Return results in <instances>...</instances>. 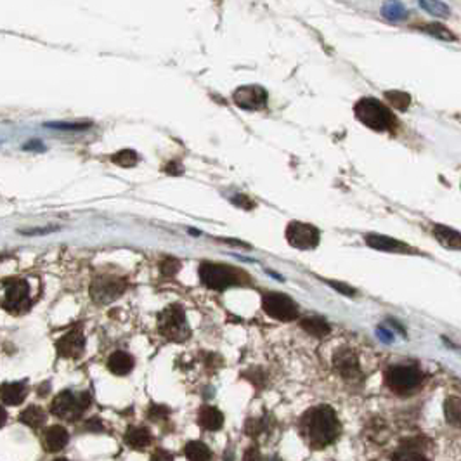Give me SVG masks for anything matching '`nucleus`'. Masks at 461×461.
Masks as SVG:
<instances>
[{
    "instance_id": "b1692460",
    "label": "nucleus",
    "mask_w": 461,
    "mask_h": 461,
    "mask_svg": "<svg viewBox=\"0 0 461 461\" xmlns=\"http://www.w3.org/2000/svg\"><path fill=\"white\" fill-rule=\"evenodd\" d=\"M381 14H383V18L391 19V21H401V19L406 18L408 11L399 0H387L381 6Z\"/></svg>"
},
{
    "instance_id": "7c9ffc66",
    "label": "nucleus",
    "mask_w": 461,
    "mask_h": 461,
    "mask_svg": "<svg viewBox=\"0 0 461 461\" xmlns=\"http://www.w3.org/2000/svg\"><path fill=\"white\" fill-rule=\"evenodd\" d=\"M181 267H182L181 260H177V258H174V257H166L165 260H163L160 264L161 272L165 274V276H176Z\"/></svg>"
},
{
    "instance_id": "2f4dec72",
    "label": "nucleus",
    "mask_w": 461,
    "mask_h": 461,
    "mask_svg": "<svg viewBox=\"0 0 461 461\" xmlns=\"http://www.w3.org/2000/svg\"><path fill=\"white\" fill-rule=\"evenodd\" d=\"M233 203L236 206H241V208H245V210H252L253 206H255L253 205V201L250 200L248 196H243V194H238V196H234Z\"/></svg>"
},
{
    "instance_id": "dca6fc26",
    "label": "nucleus",
    "mask_w": 461,
    "mask_h": 461,
    "mask_svg": "<svg viewBox=\"0 0 461 461\" xmlns=\"http://www.w3.org/2000/svg\"><path fill=\"white\" fill-rule=\"evenodd\" d=\"M28 393V387L25 381H16V383H2L0 388V397L6 406H18L25 401Z\"/></svg>"
},
{
    "instance_id": "f257e3e1",
    "label": "nucleus",
    "mask_w": 461,
    "mask_h": 461,
    "mask_svg": "<svg viewBox=\"0 0 461 461\" xmlns=\"http://www.w3.org/2000/svg\"><path fill=\"white\" fill-rule=\"evenodd\" d=\"M340 421L333 408H311L300 420V432L305 443L312 449H324L335 443L340 435Z\"/></svg>"
},
{
    "instance_id": "7ed1b4c3",
    "label": "nucleus",
    "mask_w": 461,
    "mask_h": 461,
    "mask_svg": "<svg viewBox=\"0 0 461 461\" xmlns=\"http://www.w3.org/2000/svg\"><path fill=\"white\" fill-rule=\"evenodd\" d=\"M90 404V396L87 392L75 393L71 391H63L54 397L51 404V413L59 420L75 421L83 415Z\"/></svg>"
},
{
    "instance_id": "393cba45",
    "label": "nucleus",
    "mask_w": 461,
    "mask_h": 461,
    "mask_svg": "<svg viewBox=\"0 0 461 461\" xmlns=\"http://www.w3.org/2000/svg\"><path fill=\"white\" fill-rule=\"evenodd\" d=\"M184 452L189 460L203 461V460L212 458V452H210V449L206 447L203 443H200V440H191V443L186 444Z\"/></svg>"
},
{
    "instance_id": "72a5a7b5",
    "label": "nucleus",
    "mask_w": 461,
    "mask_h": 461,
    "mask_svg": "<svg viewBox=\"0 0 461 461\" xmlns=\"http://www.w3.org/2000/svg\"><path fill=\"white\" fill-rule=\"evenodd\" d=\"M329 285H332V286H333V288H337V290H339V292L345 293V295H354V293H356V290L351 288V286H345V285H341V283H339V281H329Z\"/></svg>"
},
{
    "instance_id": "412c9836",
    "label": "nucleus",
    "mask_w": 461,
    "mask_h": 461,
    "mask_svg": "<svg viewBox=\"0 0 461 461\" xmlns=\"http://www.w3.org/2000/svg\"><path fill=\"white\" fill-rule=\"evenodd\" d=\"M300 326L302 329H305L309 335L316 337V339H323V337L329 335V332H332V328H329V324L326 323L323 317L317 316L305 317V319L300 321Z\"/></svg>"
},
{
    "instance_id": "4be33fe9",
    "label": "nucleus",
    "mask_w": 461,
    "mask_h": 461,
    "mask_svg": "<svg viewBox=\"0 0 461 461\" xmlns=\"http://www.w3.org/2000/svg\"><path fill=\"white\" fill-rule=\"evenodd\" d=\"M19 421L30 428H41L47 421V415L42 408L30 406V408H26L25 411H21V415H19Z\"/></svg>"
},
{
    "instance_id": "c756f323",
    "label": "nucleus",
    "mask_w": 461,
    "mask_h": 461,
    "mask_svg": "<svg viewBox=\"0 0 461 461\" xmlns=\"http://www.w3.org/2000/svg\"><path fill=\"white\" fill-rule=\"evenodd\" d=\"M92 125L90 122H78V123H66V122H54V123H46V127H51V129H59V130H85Z\"/></svg>"
},
{
    "instance_id": "f8f14e48",
    "label": "nucleus",
    "mask_w": 461,
    "mask_h": 461,
    "mask_svg": "<svg viewBox=\"0 0 461 461\" xmlns=\"http://www.w3.org/2000/svg\"><path fill=\"white\" fill-rule=\"evenodd\" d=\"M333 366L337 373L344 380H359L361 378V364L357 356L351 349H341L333 356Z\"/></svg>"
},
{
    "instance_id": "f03ea898",
    "label": "nucleus",
    "mask_w": 461,
    "mask_h": 461,
    "mask_svg": "<svg viewBox=\"0 0 461 461\" xmlns=\"http://www.w3.org/2000/svg\"><path fill=\"white\" fill-rule=\"evenodd\" d=\"M354 115L363 125L376 130V132H385L396 125V117L392 115V111L375 97L359 99L354 106Z\"/></svg>"
},
{
    "instance_id": "aec40b11",
    "label": "nucleus",
    "mask_w": 461,
    "mask_h": 461,
    "mask_svg": "<svg viewBox=\"0 0 461 461\" xmlns=\"http://www.w3.org/2000/svg\"><path fill=\"white\" fill-rule=\"evenodd\" d=\"M125 444L132 449H144L151 444V434L144 427H130L125 434Z\"/></svg>"
},
{
    "instance_id": "423d86ee",
    "label": "nucleus",
    "mask_w": 461,
    "mask_h": 461,
    "mask_svg": "<svg viewBox=\"0 0 461 461\" xmlns=\"http://www.w3.org/2000/svg\"><path fill=\"white\" fill-rule=\"evenodd\" d=\"M30 286L23 280L4 281L2 307L11 314H21L30 309Z\"/></svg>"
},
{
    "instance_id": "bb28decb",
    "label": "nucleus",
    "mask_w": 461,
    "mask_h": 461,
    "mask_svg": "<svg viewBox=\"0 0 461 461\" xmlns=\"http://www.w3.org/2000/svg\"><path fill=\"white\" fill-rule=\"evenodd\" d=\"M418 2L428 14L437 16V18H447L449 13H451L446 4L440 2V0H418Z\"/></svg>"
},
{
    "instance_id": "f704fd0d",
    "label": "nucleus",
    "mask_w": 461,
    "mask_h": 461,
    "mask_svg": "<svg viewBox=\"0 0 461 461\" xmlns=\"http://www.w3.org/2000/svg\"><path fill=\"white\" fill-rule=\"evenodd\" d=\"M87 428H90V430H94V432H97V430H102V425H101V420H97V418H92L89 421V423H87Z\"/></svg>"
},
{
    "instance_id": "f3484780",
    "label": "nucleus",
    "mask_w": 461,
    "mask_h": 461,
    "mask_svg": "<svg viewBox=\"0 0 461 461\" xmlns=\"http://www.w3.org/2000/svg\"><path fill=\"white\" fill-rule=\"evenodd\" d=\"M108 369L113 375L125 376L134 369V357L129 352L117 351L108 357Z\"/></svg>"
},
{
    "instance_id": "6e6552de",
    "label": "nucleus",
    "mask_w": 461,
    "mask_h": 461,
    "mask_svg": "<svg viewBox=\"0 0 461 461\" xmlns=\"http://www.w3.org/2000/svg\"><path fill=\"white\" fill-rule=\"evenodd\" d=\"M200 280L210 290H226L229 286L238 285V276L228 265L203 262L200 265Z\"/></svg>"
},
{
    "instance_id": "1a4fd4ad",
    "label": "nucleus",
    "mask_w": 461,
    "mask_h": 461,
    "mask_svg": "<svg viewBox=\"0 0 461 461\" xmlns=\"http://www.w3.org/2000/svg\"><path fill=\"white\" fill-rule=\"evenodd\" d=\"M286 240L293 248L299 250H314L321 241V234L317 228L305 222H290L286 228Z\"/></svg>"
},
{
    "instance_id": "0eeeda50",
    "label": "nucleus",
    "mask_w": 461,
    "mask_h": 461,
    "mask_svg": "<svg viewBox=\"0 0 461 461\" xmlns=\"http://www.w3.org/2000/svg\"><path fill=\"white\" fill-rule=\"evenodd\" d=\"M262 307L267 316L277 321H295L299 317V305L283 293L267 292L262 295Z\"/></svg>"
},
{
    "instance_id": "ddd939ff",
    "label": "nucleus",
    "mask_w": 461,
    "mask_h": 461,
    "mask_svg": "<svg viewBox=\"0 0 461 461\" xmlns=\"http://www.w3.org/2000/svg\"><path fill=\"white\" fill-rule=\"evenodd\" d=\"M55 349H58L59 356L68 357V359H77L82 356L83 349H85V335L80 328H73L70 333L63 335L61 339L55 341Z\"/></svg>"
},
{
    "instance_id": "6ab92c4d",
    "label": "nucleus",
    "mask_w": 461,
    "mask_h": 461,
    "mask_svg": "<svg viewBox=\"0 0 461 461\" xmlns=\"http://www.w3.org/2000/svg\"><path fill=\"white\" fill-rule=\"evenodd\" d=\"M434 236L444 248L461 250V233L456 229L447 228V226H435Z\"/></svg>"
},
{
    "instance_id": "473e14b6",
    "label": "nucleus",
    "mask_w": 461,
    "mask_h": 461,
    "mask_svg": "<svg viewBox=\"0 0 461 461\" xmlns=\"http://www.w3.org/2000/svg\"><path fill=\"white\" fill-rule=\"evenodd\" d=\"M165 174H170V176H181L182 166L179 165L177 161H170L169 165L165 166Z\"/></svg>"
},
{
    "instance_id": "a211bd4d",
    "label": "nucleus",
    "mask_w": 461,
    "mask_h": 461,
    "mask_svg": "<svg viewBox=\"0 0 461 461\" xmlns=\"http://www.w3.org/2000/svg\"><path fill=\"white\" fill-rule=\"evenodd\" d=\"M198 423L205 428V430L216 432L222 428L224 425V415L213 406H203L198 413Z\"/></svg>"
},
{
    "instance_id": "20e7f679",
    "label": "nucleus",
    "mask_w": 461,
    "mask_h": 461,
    "mask_svg": "<svg viewBox=\"0 0 461 461\" xmlns=\"http://www.w3.org/2000/svg\"><path fill=\"white\" fill-rule=\"evenodd\" d=\"M158 329L165 339L172 341H184L189 339L191 329L181 305H170L158 316Z\"/></svg>"
},
{
    "instance_id": "a878e982",
    "label": "nucleus",
    "mask_w": 461,
    "mask_h": 461,
    "mask_svg": "<svg viewBox=\"0 0 461 461\" xmlns=\"http://www.w3.org/2000/svg\"><path fill=\"white\" fill-rule=\"evenodd\" d=\"M111 161H113L115 165L122 166V169H130V166L137 165L139 154L132 149H122V151H118V153H115L113 157H111Z\"/></svg>"
},
{
    "instance_id": "cd10ccee",
    "label": "nucleus",
    "mask_w": 461,
    "mask_h": 461,
    "mask_svg": "<svg viewBox=\"0 0 461 461\" xmlns=\"http://www.w3.org/2000/svg\"><path fill=\"white\" fill-rule=\"evenodd\" d=\"M421 30L427 31V33L432 35V37L439 38V41H444V42H455L456 41L455 35H452L446 26L440 25V23H430V25H425L423 28H421Z\"/></svg>"
},
{
    "instance_id": "9d476101",
    "label": "nucleus",
    "mask_w": 461,
    "mask_h": 461,
    "mask_svg": "<svg viewBox=\"0 0 461 461\" xmlns=\"http://www.w3.org/2000/svg\"><path fill=\"white\" fill-rule=\"evenodd\" d=\"M127 281L117 276H99L90 286V295L97 304H110L125 292Z\"/></svg>"
},
{
    "instance_id": "4468645a",
    "label": "nucleus",
    "mask_w": 461,
    "mask_h": 461,
    "mask_svg": "<svg viewBox=\"0 0 461 461\" xmlns=\"http://www.w3.org/2000/svg\"><path fill=\"white\" fill-rule=\"evenodd\" d=\"M68 432L61 425H53V427L46 428L42 434V444L46 447V451L49 452H58L61 449H65L66 444H68Z\"/></svg>"
},
{
    "instance_id": "2eb2a0df",
    "label": "nucleus",
    "mask_w": 461,
    "mask_h": 461,
    "mask_svg": "<svg viewBox=\"0 0 461 461\" xmlns=\"http://www.w3.org/2000/svg\"><path fill=\"white\" fill-rule=\"evenodd\" d=\"M366 245L371 248L380 250V252H391V253H406L411 252L408 245H404L403 241L393 240V238L383 236V234H366Z\"/></svg>"
},
{
    "instance_id": "39448f33",
    "label": "nucleus",
    "mask_w": 461,
    "mask_h": 461,
    "mask_svg": "<svg viewBox=\"0 0 461 461\" xmlns=\"http://www.w3.org/2000/svg\"><path fill=\"white\" fill-rule=\"evenodd\" d=\"M423 375H421L420 368L413 366V364H396L385 373V381H387L388 388L401 396L415 392L421 385Z\"/></svg>"
},
{
    "instance_id": "5701e85b",
    "label": "nucleus",
    "mask_w": 461,
    "mask_h": 461,
    "mask_svg": "<svg viewBox=\"0 0 461 461\" xmlns=\"http://www.w3.org/2000/svg\"><path fill=\"white\" fill-rule=\"evenodd\" d=\"M444 415H446V420L449 425L460 428L461 430V399L456 396L447 397L446 403H444Z\"/></svg>"
},
{
    "instance_id": "c85d7f7f",
    "label": "nucleus",
    "mask_w": 461,
    "mask_h": 461,
    "mask_svg": "<svg viewBox=\"0 0 461 461\" xmlns=\"http://www.w3.org/2000/svg\"><path fill=\"white\" fill-rule=\"evenodd\" d=\"M385 97H387V101L391 102L392 108H396L399 111L408 110L409 102H411L409 94L403 92V90H388V92H385Z\"/></svg>"
},
{
    "instance_id": "9b49d317",
    "label": "nucleus",
    "mask_w": 461,
    "mask_h": 461,
    "mask_svg": "<svg viewBox=\"0 0 461 461\" xmlns=\"http://www.w3.org/2000/svg\"><path fill=\"white\" fill-rule=\"evenodd\" d=\"M269 94L262 85H241L234 90L233 101L238 108L258 111L267 106Z\"/></svg>"
}]
</instances>
